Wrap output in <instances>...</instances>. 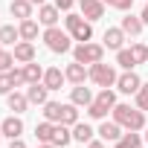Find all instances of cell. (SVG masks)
I'll list each match as a JSON object with an SVG mask.
<instances>
[{
    "label": "cell",
    "mask_w": 148,
    "mask_h": 148,
    "mask_svg": "<svg viewBox=\"0 0 148 148\" xmlns=\"http://www.w3.org/2000/svg\"><path fill=\"white\" fill-rule=\"evenodd\" d=\"M15 90V82H12V76L9 73H0V96H9Z\"/></svg>",
    "instance_id": "cell-33"
},
{
    "label": "cell",
    "mask_w": 148,
    "mask_h": 148,
    "mask_svg": "<svg viewBox=\"0 0 148 148\" xmlns=\"http://www.w3.org/2000/svg\"><path fill=\"white\" fill-rule=\"evenodd\" d=\"M44 44H47V49L55 52V55H64V52L73 49L70 32H67V29H58V26H47V29H44Z\"/></svg>",
    "instance_id": "cell-4"
},
{
    "label": "cell",
    "mask_w": 148,
    "mask_h": 148,
    "mask_svg": "<svg viewBox=\"0 0 148 148\" xmlns=\"http://www.w3.org/2000/svg\"><path fill=\"white\" fill-rule=\"evenodd\" d=\"M96 136V131L87 125V122H76V125H73V139H76V142H82V145H87L90 139Z\"/></svg>",
    "instance_id": "cell-22"
},
{
    "label": "cell",
    "mask_w": 148,
    "mask_h": 148,
    "mask_svg": "<svg viewBox=\"0 0 148 148\" xmlns=\"http://www.w3.org/2000/svg\"><path fill=\"white\" fill-rule=\"evenodd\" d=\"M12 52H15V61H18V64H29V61H35V55H38L32 41H18Z\"/></svg>",
    "instance_id": "cell-13"
},
{
    "label": "cell",
    "mask_w": 148,
    "mask_h": 148,
    "mask_svg": "<svg viewBox=\"0 0 148 148\" xmlns=\"http://www.w3.org/2000/svg\"><path fill=\"white\" fill-rule=\"evenodd\" d=\"M70 142H73V131H70L67 125L55 122V131H52V145H55V148H67Z\"/></svg>",
    "instance_id": "cell-20"
},
{
    "label": "cell",
    "mask_w": 148,
    "mask_h": 148,
    "mask_svg": "<svg viewBox=\"0 0 148 148\" xmlns=\"http://www.w3.org/2000/svg\"><path fill=\"white\" fill-rule=\"evenodd\" d=\"M102 41H105V49L119 52V49H122V44H125V32H122V26H108V29H105V35H102Z\"/></svg>",
    "instance_id": "cell-12"
},
{
    "label": "cell",
    "mask_w": 148,
    "mask_h": 148,
    "mask_svg": "<svg viewBox=\"0 0 148 148\" xmlns=\"http://www.w3.org/2000/svg\"><path fill=\"white\" fill-rule=\"evenodd\" d=\"M131 52H134L136 64H145V61H148V47H145V44H139V41H136V44L131 47Z\"/></svg>",
    "instance_id": "cell-34"
},
{
    "label": "cell",
    "mask_w": 148,
    "mask_h": 148,
    "mask_svg": "<svg viewBox=\"0 0 148 148\" xmlns=\"http://www.w3.org/2000/svg\"><path fill=\"white\" fill-rule=\"evenodd\" d=\"M145 145H148V125H145Z\"/></svg>",
    "instance_id": "cell-42"
},
{
    "label": "cell",
    "mask_w": 148,
    "mask_h": 148,
    "mask_svg": "<svg viewBox=\"0 0 148 148\" xmlns=\"http://www.w3.org/2000/svg\"><path fill=\"white\" fill-rule=\"evenodd\" d=\"M0 131H3V136H6V139H18V136L23 134V119H21V113L6 116L3 122H0Z\"/></svg>",
    "instance_id": "cell-9"
},
{
    "label": "cell",
    "mask_w": 148,
    "mask_h": 148,
    "mask_svg": "<svg viewBox=\"0 0 148 148\" xmlns=\"http://www.w3.org/2000/svg\"><path fill=\"white\" fill-rule=\"evenodd\" d=\"M70 102L79 105V108H90V102H93L90 87H84V84H73V90H70Z\"/></svg>",
    "instance_id": "cell-17"
},
{
    "label": "cell",
    "mask_w": 148,
    "mask_h": 148,
    "mask_svg": "<svg viewBox=\"0 0 148 148\" xmlns=\"http://www.w3.org/2000/svg\"><path fill=\"white\" fill-rule=\"evenodd\" d=\"M0 139H6V136H3V131H0Z\"/></svg>",
    "instance_id": "cell-44"
},
{
    "label": "cell",
    "mask_w": 148,
    "mask_h": 148,
    "mask_svg": "<svg viewBox=\"0 0 148 148\" xmlns=\"http://www.w3.org/2000/svg\"><path fill=\"white\" fill-rule=\"evenodd\" d=\"M113 108H116V93L110 87H102L93 96V102L87 108V116L90 119H108V113H113Z\"/></svg>",
    "instance_id": "cell-2"
},
{
    "label": "cell",
    "mask_w": 148,
    "mask_h": 148,
    "mask_svg": "<svg viewBox=\"0 0 148 148\" xmlns=\"http://www.w3.org/2000/svg\"><path fill=\"white\" fill-rule=\"evenodd\" d=\"M12 64H15V52L0 49V73H9V70H12Z\"/></svg>",
    "instance_id": "cell-32"
},
{
    "label": "cell",
    "mask_w": 148,
    "mask_h": 148,
    "mask_svg": "<svg viewBox=\"0 0 148 148\" xmlns=\"http://www.w3.org/2000/svg\"><path fill=\"white\" fill-rule=\"evenodd\" d=\"M134 99H136V108H139V110H148V82H142V87L136 90Z\"/></svg>",
    "instance_id": "cell-31"
},
{
    "label": "cell",
    "mask_w": 148,
    "mask_h": 148,
    "mask_svg": "<svg viewBox=\"0 0 148 148\" xmlns=\"http://www.w3.org/2000/svg\"><path fill=\"white\" fill-rule=\"evenodd\" d=\"M113 148H142V136H139L136 131H128V134H122V136L113 142Z\"/></svg>",
    "instance_id": "cell-24"
},
{
    "label": "cell",
    "mask_w": 148,
    "mask_h": 148,
    "mask_svg": "<svg viewBox=\"0 0 148 148\" xmlns=\"http://www.w3.org/2000/svg\"><path fill=\"white\" fill-rule=\"evenodd\" d=\"M26 99H29V105H47V102H49V90H47V84H44V82L29 84V87H26Z\"/></svg>",
    "instance_id": "cell-16"
},
{
    "label": "cell",
    "mask_w": 148,
    "mask_h": 148,
    "mask_svg": "<svg viewBox=\"0 0 148 148\" xmlns=\"http://www.w3.org/2000/svg\"><path fill=\"white\" fill-rule=\"evenodd\" d=\"M79 6H82V15H84L90 23L105 18V0H79Z\"/></svg>",
    "instance_id": "cell-10"
},
{
    "label": "cell",
    "mask_w": 148,
    "mask_h": 148,
    "mask_svg": "<svg viewBox=\"0 0 148 148\" xmlns=\"http://www.w3.org/2000/svg\"><path fill=\"white\" fill-rule=\"evenodd\" d=\"M21 41V29L15 23H6V26H0V44L3 47H15Z\"/></svg>",
    "instance_id": "cell-21"
},
{
    "label": "cell",
    "mask_w": 148,
    "mask_h": 148,
    "mask_svg": "<svg viewBox=\"0 0 148 148\" xmlns=\"http://www.w3.org/2000/svg\"><path fill=\"white\" fill-rule=\"evenodd\" d=\"M139 87H142V79L136 76L134 70H125L122 76L116 79V90H119V93H125V96H136V90H139Z\"/></svg>",
    "instance_id": "cell-7"
},
{
    "label": "cell",
    "mask_w": 148,
    "mask_h": 148,
    "mask_svg": "<svg viewBox=\"0 0 148 148\" xmlns=\"http://www.w3.org/2000/svg\"><path fill=\"white\" fill-rule=\"evenodd\" d=\"M113 122H119L125 131H142V128H145V110L116 102V108H113Z\"/></svg>",
    "instance_id": "cell-1"
},
{
    "label": "cell",
    "mask_w": 148,
    "mask_h": 148,
    "mask_svg": "<svg viewBox=\"0 0 148 148\" xmlns=\"http://www.w3.org/2000/svg\"><path fill=\"white\" fill-rule=\"evenodd\" d=\"M58 18H61V9L55 3H41L38 6V23L44 26H58Z\"/></svg>",
    "instance_id": "cell-11"
},
{
    "label": "cell",
    "mask_w": 148,
    "mask_h": 148,
    "mask_svg": "<svg viewBox=\"0 0 148 148\" xmlns=\"http://www.w3.org/2000/svg\"><path fill=\"white\" fill-rule=\"evenodd\" d=\"M32 9H35L32 0H12V3H9V12H12V18H18V21L32 18Z\"/></svg>",
    "instance_id": "cell-18"
},
{
    "label": "cell",
    "mask_w": 148,
    "mask_h": 148,
    "mask_svg": "<svg viewBox=\"0 0 148 148\" xmlns=\"http://www.w3.org/2000/svg\"><path fill=\"white\" fill-rule=\"evenodd\" d=\"M9 76H12L15 87H23V84H26V73H23V64H21V67H12V70H9Z\"/></svg>",
    "instance_id": "cell-35"
},
{
    "label": "cell",
    "mask_w": 148,
    "mask_h": 148,
    "mask_svg": "<svg viewBox=\"0 0 148 148\" xmlns=\"http://www.w3.org/2000/svg\"><path fill=\"white\" fill-rule=\"evenodd\" d=\"M116 64H119L122 70H134V67H136V58H134V52H131V49H125V47H122V49L116 52Z\"/></svg>",
    "instance_id": "cell-29"
},
{
    "label": "cell",
    "mask_w": 148,
    "mask_h": 148,
    "mask_svg": "<svg viewBox=\"0 0 148 148\" xmlns=\"http://www.w3.org/2000/svg\"><path fill=\"white\" fill-rule=\"evenodd\" d=\"M52 131H55V122H38L35 125V139L38 142H52Z\"/></svg>",
    "instance_id": "cell-28"
},
{
    "label": "cell",
    "mask_w": 148,
    "mask_h": 148,
    "mask_svg": "<svg viewBox=\"0 0 148 148\" xmlns=\"http://www.w3.org/2000/svg\"><path fill=\"white\" fill-rule=\"evenodd\" d=\"M35 148H55V145H52V142H38Z\"/></svg>",
    "instance_id": "cell-41"
},
{
    "label": "cell",
    "mask_w": 148,
    "mask_h": 148,
    "mask_svg": "<svg viewBox=\"0 0 148 148\" xmlns=\"http://www.w3.org/2000/svg\"><path fill=\"white\" fill-rule=\"evenodd\" d=\"M87 148H105V139H90Z\"/></svg>",
    "instance_id": "cell-39"
},
{
    "label": "cell",
    "mask_w": 148,
    "mask_h": 148,
    "mask_svg": "<svg viewBox=\"0 0 148 148\" xmlns=\"http://www.w3.org/2000/svg\"><path fill=\"white\" fill-rule=\"evenodd\" d=\"M23 73H26V84H38V82H44V67H41L38 61L23 64Z\"/></svg>",
    "instance_id": "cell-26"
},
{
    "label": "cell",
    "mask_w": 148,
    "mask_h": 148,
    "mask_svg": "<svg viewBox=\"0 0 148 148\" xmlns=\"http://www.w3.org/2000/svg\"><path fill=\"white\" fill-rule=\"evenodd\" d=\"M139 18H142V23L148 26V0H145V6H142V15H139Z\"/></svg>",
    "instance_id": "cell-40"
},
{
    "label": "cell",
    "mask_w": 148,
    "mask_h": 148,
    "mask_svg": "<svg viewBox=\"0 0 148 148\" xmlns=\"http://www.w3.org/2000/svg\"><path fill=\"white\" fill-rule=\"evenodd\" d=\"M44 108V119L47 122H61V102H47Z\"/></svg>",
    "instance_id": "cell-30"
},
{
    "label": "cell",
    "mask_w": 148,
    "mask_h": 148,
    "mask_svg": "<svg viewBox=\"0 0 148 148\" xmlns=\"http://www.w3.org/2000/svg\"><path fill=\"white\" fill-rule=\"evenodd\" d=\"M9 148H26V142L18 136V139H9Z\"/></svg>",
    "instance_id": "cell-38"
},
{
    "label": "cell",
    "mask_w": 148,
    "mask_h": 148,
    "mask_svg": "<svg viewBox=\"0 0 148 148\" xmlns=\"http://www.w3.org/2000/svg\"><path fill=\"white\" fill-rule=\"evenodd\" d=\"M79 122V105H73V102H67V105H61V125H67V128H73Z\"/></svg>",
    "instance_id": "cell-25"
},
{
    "label": "cell",
    "mask_w": 148,
    "mask_h": 148,
    "mask_svg": "<svg viewBox=\"0 0 148 148\" xmlns=\"http://www.w3.org/2000/svg\"><path fill=\"white\" fill-rule=\"evenodd\" d=\"M64 82H67V76H64L61 67H47V70H44V84H47V90H61Z\"/></svg>",
    "instance_id": "cell-15"
},
{
    "label": "cell",
    "mask_w": 148,
    "mask_h": 148,
    "mask_svg": "<svg viewBox=\"0 0 148 148\" xmlns=\"http://www.w3.org/2000/svg\"><path fill=\"white\" fill-rule=\"evenodd\" d=\"M119 26H122V32H125V35H131V38H136V35L145 29V23H142V18H139V15H125Z\"/></svg>",
    "instance_id": "cell-19"
},
{
    "label": "cell",
    "mask_w": 148,
    "mask_h": 148,
    "mask_svg": "<svg viewBox=\"0 0 148 148\" xmlns=\"http://www.w3.org/2000/svg\"><path fill=\"white\" fill-rule=\"evenodd\" d=\"M64 76H67V82H70V84H84V82L90 79V67H87V64H82V61H73V64H67Z\"/></svg>",
    "instance_id": "cell-8"
},
{
    "label": "cell",
    "mask_w": 148,
    "mask_h": 148,
    "mask_svg": "<svg viewBox=\"0 0 148 148\" xmlns=\"http://www.w3.org/2000/svg\"><path fill=\"white\" fill-rule=\"evenodd\" d=\"M6 105H9V110H15V113H23V110L29 108V99H26V93H18V90H12V93L6 96Z\"/></svg>",
    "instance_id": "cell-23"
},
{
    "label": "cell",
    "mask_w": 148,
    "mask_h": 148,
    "mask_svg": "<svg viewBox=\"0 0 148 148\" xmlns=\"http://www.w3.org/2000/svg\"><path fill=\"white\" fill-rule=\"evenodd\" d=\"M96 134H99V139H105V142H116V139L122 136V125H119V122H113V119H110V122H108V119H102V125H99V131H96Z\"/></svg>",
    "instance_id": "cell-14"
},
{
    "label": "cell",
    "mask_w": 148,
    "mask_h": 148,
    "mask_svg": "<svg viewBox=\"0 0 148 148\" xmlns=\"http://www.w3.org/2000/svg\"><path fill=\"white\" fill-rule=\"evenodd\" d=\"M76 3H79V0H55V6H58L61 12H70V9L76 6Z\"/></svg>",
    "instance_id": "cell-37"
},
{
    "label": "cell",
    "mask_w": 148,
    "mask_h": 148,
    "mask_svg": "<svg viewBox=\"0 0 148 148\" xmlns=\"http://www.w3.org/2000/svg\"><path fill=\"white\" fill-rule=\"evenodd\" d=\"M116 79H119V76H116L113 64H105V61L90 64V82H93V84H99V87H113Z\"/></svg>",
    "instance_id": "cell-6"
},
{
    "label": "cell",
    "mask_w": 148,
    "mask_h": 148,
    "mask_svg": "<svg viewBox=\"0 0 148 148\" xmlns=\"http://www.w3.org/2000/svg\"><path fill=\"white\" fill-rule=\"evenodd\" d=\"M64 26H67L70 38L79 41V44H84V41L93 38V23H90L84 15H73V12H67V15H64Z\"/></svg>",
    "instance_id": "cell-3"
},
{
    "label": "cell",
    "mask_w": 148,
    "mask_h": 148,
    "mask_svg": "<svg viewBox=\"0 0 148 148\" xmlns=\"http://www.w3.org/2000/svg\"><path fill=\"white\" fill-rule=\"evenodd\" d=\"M105 58V44H93V41H84V44H76L73 47V61H82V64H96Z\"/></svg>",
    "instance_id": "cell-5"
},
{
    "label": "cell",
    "mask_w": 148,
    "mask_h": 148,
    "mask_svg": "<svg viewBox=\"0 0 148 148\" xmlns=\"http://www.w3.org/2000/svg\"><path fill=\"white\" fill-rule=\"evenodd\" d=\"M0 49H3V44H0Z\"/></svg>",
    "instance_id": "cell-45"
},
{
    "label": "cell",
    "mask_w": 148,
    "mask_h": 148,
    "mask_svg": "<svg viewBox=\"0 0 148 148\" xmlns=\"http://www.w3.org/2000/svg\"><path fill=\"white\" fill-rule=\"evenodd\" d=\"M32 3H38V6H41V3H47V0H32Z\"/></svg>",
    "instance_id": "cell-43"
},
{
    "label": "cell",
    "mask_w": 148,
    "mask_h": 148,
    "mask_svg": "<svg viewBox=\"0 0 148 148\" xmlns=\"http://www.w3.org/2000/svg\"><path fill=\"white\" fill-rule=\"evenodd\" d=\"M18 29H21V41H35V38H38V23H35L32 18L21 21V23H18Z\"/></svg>",
    "instance_id": "cell-27"
},
{
    "label": "cell",
    "mask_w": 148,
    "mask_h": 148,
    "mask_svg": "<svg viewBox=\"0 0 148 148\" xmlns=\"http://www.w3.org/2000/svg\"><path fill=\"white\" fill-rule=\"evenodd\" d=\"M105 6H110V9H119V12H128V9L134 6V0H105Z\"/></svg>",
    "instance_id": "cell-36"
}]
</instances>
